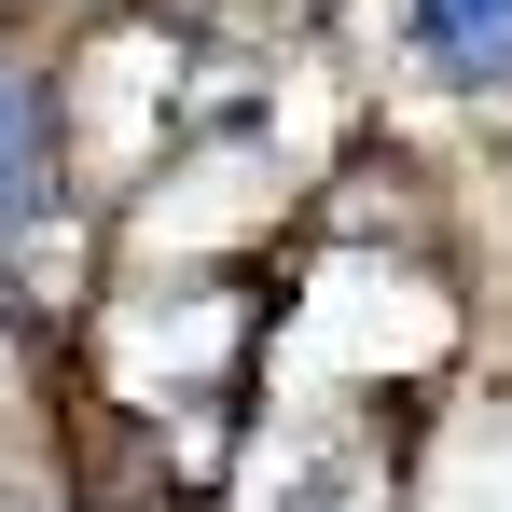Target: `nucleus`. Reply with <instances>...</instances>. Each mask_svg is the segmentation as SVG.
Listing matches in <instances>:
<instances>
[{
    "instance_id": "2",
    "label": "nucleus",
    "mask_w": 512,
    "mask_h": 512,
    "mask_svg": "<svg viewBox=\"0 0 512 512\" xmlns=\"http://www.w3.org/2000/svg\"><path fill=\"white\" fill-rule=\"evenodd\" d=\"M42 194V97H28V70H0V222Z\"/></svg>"
},
{
    "instance_id": "1",
    "label": "nucleus",
    "mask_w": 512,
    "mask_h": 512,
    "mask_svg": "<svg viewBox=\"0 0 512 512\" xmlns=\"http://www.w3.org/2000/svg\"><path fill=\"white\" fill-rule=\"evenodd\" d=\"M402 28H416L429 84H512V0H402Z\"/></svg>"
}]
</instances>
